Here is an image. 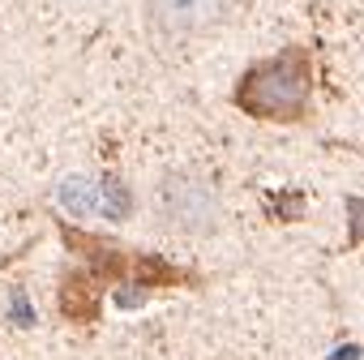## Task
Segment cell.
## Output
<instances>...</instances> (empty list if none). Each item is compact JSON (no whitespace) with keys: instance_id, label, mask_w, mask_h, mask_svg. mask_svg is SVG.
<instances>
[{"instance_id":"cell-1","label":"cell","mask_w":364,"mask_h":360,"mask_svg":"<svg viewBox=\"0 0 364 360\" xmlns=\"http://www.w3.org/2000/svg\"><path fill=\"white\" fill-rule=\"evenodd\" d=\"M313 82H317V60L304 43H287L283 52L249 65L232 90V103L253 116V120H274V125H296L313 107Z\"/></svg>"},{"instance_id":"cell-2","label":"cell","mask_w":364,"mask_h":360,"mask_svg":"<svg viewBox=\"0 0 364 360\" xmlns=\"http://www.w3.org/2000/svg\"><path fill=\"white\" fill-rule=\"evenodd\" d=\"M159 215L189 236H210L223 219L219 189L202 171H167L159 180Z\"/></svg>"},{"instance_id":"cell-4","label":"cell","mask_w":364,"mask_h":360,"mask_svg":"<svg viewBox=\"0 0 364 360\" xmlns=\"http://www.w3.org/2000/svg\"><path fill=\"white\" fill-rule=\"evenodd\" d=\"M347 236H351V245H364V198L347 202Z\"/></svg>"},{"instance_id":"cell-3","label":"cell","mask_w":364,"mask_h":360,"mask_svg":"<svg viewBox=\"0 0 364 360\" xmlns=\"http://www.w3.org/2000/svg\"><path fill=\"white\" fill-rule=\"evenodd\" d=\"M240 0H141V14L154 39L163 43H189L219 31Z\"/></svg>"}]
</instances>
